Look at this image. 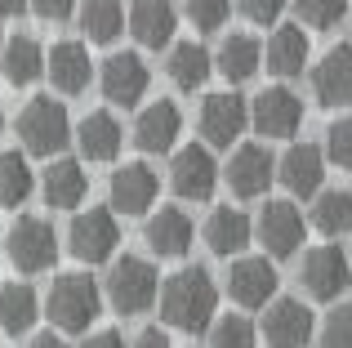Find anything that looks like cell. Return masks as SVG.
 <instances>
[{
  "label": "cell",
  "instance_id": "cell-5",
  "mask_svg": "<svg viewBox=\"0 0 352 348\" xmlns=\"http://www.w3.org/2000/svg\"><path fill=\"white\" fill-rule=\"evenodd\" d=\"M120 246V224H116V210L107 206H89L72 219V232H67V250L76 254L80 263H107Z\"/></svg>",
  "mask_w": 352,
  "mask_h": 348
},
{
  "label": "cell",
  "instance_id": "cell-8",
  "mask_svg": "<svg viewBox=\"0 0 352 348\" xmlns=\"http://www.w3.org/2000/svg\"><path fill=\"white\" fill-rule=\"evenodd\" d=\"M245 125H250V107L241 94H232V89L206 94V103H201V134H206L210 148H232L245 134Z\"/></svg>",
  "mask_w": 352,
  "mask_h": 348
},
{
  "label": "cell",
  "instance_id": "cell-13",
  "mask_svg": "<svg viewBox=\"0 0 352 348\" xmlns=\"http://www.w3.org/2000/svg\"><path fill=\"white\" fill-rule=\"evenodd\" d=\"M228 295L241 308H267L276 299V268L272 259H232L228 268Z\"/></svg>",
  "mask_w": 352,
  "mask_h": 348
},
{
  "label": "cell",
  "instance_id": "cell-39",
  "mask_svg": "<svg viewBox=\"0 0 352 348\" xmlns=\"http://www.w3.org/2000/svg\"><path fill=\"white\" fill-rule=\"evenodd\" d=\"M236 5H241V14H245L250 23L267 27V23H276V18H281L285 0H236Z\"/></svg>",
  "mask_w": 352,
  "mask_h": 348
},
{
  "label": "cell",
  "instance_id": "cell-26",
  "mask_svg": "<svg viewBox=\"0 0 352 348\" xmlns=\"http://www.w3.org/2000/svg\"><path fill=\"white\" fill-rule=\"evenodd\" d=\"M41 192H45V201H50L54 210H72V206H80V201H85L89 179H85V170H80V161H72V157H54V161H50V170H45Z\"/></svg>",
  "mask_w": 352,
  "mask_h": 348
},
{
  "label": "cell",
  "instance_id": "cell-30",
  "mask_svg": "<svg viewBox=\"0 0 352 348\" xmlns=\"http://www.w3.org/2000/svg\"><path fill=\"white\" fill-rule=\"evenodd\" d=\"M165 72H170V80L179 89H201L210 80V72H214V58H210V50H201L197 41H179V45H170Z\"/></svg>",
  "mask_w": 352,
  "mask_h": 348
},
{
  "label": "cell",
  "instance_id": "cell-24",
  "mask_svg": "<svg viewBox=\"0 0 352 348\" xmlns=\"http://www.w3.org/2000/svg\"><path fill=\"white\" fill-rule=\"evenodd\" d=\"M303 63H308V32H303V27H276L263 45V67L272 72V76L290 80V76L303 72Z\"/></svg>",
  "mask_w": 352,
  "mask_h": 348
},
{
  "label": "cell",
  "instance_id": "cell-47",
  "mask_svg": "<svg viewBox=\"0 0 352 348\" xmlns=\"http://www.w3.org/2000/svg\"><path fill=\"white\" fill-rule=\"evenodd\" d=\"M348 23H352V9H348Z\"/></svg>",
  "mask_w": 352,
  "mask_h": 348
},
{
  "label": "cell",
  "instance_id": "cell-3",
  "mask_svg": "<svg viewBox=\"0 0 352 348\" xmlns=\"http://www.w3.org/2000/svg\"><path fill=\"white\" fill-rule=\"evenodd\" d=\"M18 139L32 157H58L72 139V121L67 107L58 98H32V103L18 112Z\"/></svg>",
  "mask_w": 352,
  "mask_h": 348
},
{
  "label": "cell",
  "instance_id": "cell-27",
  "mask_svg": "<svg viewBox=\"0 0 352 348\" xmlns=\"http://www.w3.org/2000/svg\"><path fill=\"white\" fill-rule=\"evenodd\" d=\"M120 139H125V130H120V121L112 112H89L76 125V148L85 161H116Z\"/></svg>",
  "mask_w": 352,
  "mask_h": 348
},
{
  "label": "cell",
  "instance_id": "cell-17",
  "mask_svg": "<svg viewBox=\"0 0 352 348\" xmlns=\"http://www.w3.org/2000/svg\"><path fill=\"white\" fill-rule=\"evenodd\" d=\"M192 237H197V228H192L188 210L179 206H161L147 219V250L156 259H183L192 250Z\"/></svg>",
  "mask_w": 352,
  "mask_h": 348
},
{
  "label": "cell",
  "instance_id": "cell-23",
  "mask_svg": "<svg viewBox=\"0 0 352 348\" xmlns=\"http://www.w3.org/2000/svg\"><path fill=\"white\" fill-rule=\"evenodd\" d=\"M45 76L54 80L58 94H80V89L89 85V76H94V67H89V50L80 41H58L50 50V67H45Z\"/></svg>",
  "mask_w": 352,
  "mask_h": 348
},
{
  "label": "cell",
  "instance_id": "cell-25",
  "mask_svg": "<svg viewBox=\"0 0 352 348\" xmlns=\"http://www.w3.org/2000/svg\"><path fill=\"white\" fill-rule=\"evenodd\" d=\"M45 67H50V50H41V41H32V36H14L0 50V72H5V80L14 89L41 80Z\"/></svg>",
  "mask_w": 352,
  "mask_h": 348
},
{
  "label": "cell",
  "instance_id": "cell-41",
  "mask_svg": "<svg viewBox=\"0 0 352 348\" xmlns=\"http://www.w3.org/2000/svg\"><path fill=\"white\" fill-rule=\"evenodd\" d=\"M134 348H170V331H161V326H143L138 331Z\"/></svg>",
  "mask_w": 352,
  "mask_h": 348
},
{
  "label": "cell",
  "instance_id": "cell-2",
  "mask_svg": "<svg viewBox=\"0 0 352 348\" xmlns=\"http://www.w3.org/2000/svg\"><path fill=\"white\" fill-rule=\"evenodd\" d=\"M98 308H103V290H98L94 277H85V272H63V277H54L50 295H45V317H50L63 335L89 331Z\"/></svg>",
  "mask_w": 352,
  "mask_h": 348
},
{
  "label": "cell",
  "instance_id": "cell-4",
  "mask_svg": "<svg viewBox=\"0 0 352 348\" xmlns=\"http://www.w3.org/2000/svg\"><path fill=\"white\" fill-rule=\"evenodd\" d=\"M107 299H112L116 313H147V308L161 299V281H156V268L138 254H125V259L112 263L107 272Z\"/></svg>",
  "mask_w": 352,
  "mask_h": 348
},
{
  "label": "cell",
  "instance_id": "cell-22",
  "mask_svg": "<svg viewBox=\"0 0 352 348\" xmlns=\"http://www.w3.org/2000/svg\"><path fill=\"white\" fill-rule=\"evenodd\" d=\"M201 237H206V246L219 254V259H232V254H241L250 241H254V224H250L236 206H219L214 215L206 219Z\"/></svg>",
  "mask_w": 352,
  "mask_h": 348
},
{
  "label": "cell",
  "instance_id": "cell-18",
  "mask_svg": "<svg viewBox=\"0 0 352 348\" xmlns=\"http://www.w3.org/2000/svg\"><path fill=\"white\" fill-rule=\"evenodd\" d=\"M272 179H276V161L263 143H241L228 161V183H232L236 197H263Z\"/></svg>",
  "mask_w": 352,
  "mask_h": 348
},
{
  "label": "cell",
  "instance_id": "cell-32",
  "mask_svg": "<svg viewBox=\"0 0 352 348\" xmlns=\"http://www.w3.org/2000/svg\"><path fill=\"white\" fill-rule=\"evenodd\" d=\"M312 228L321 237H344L352 232V197L348 192H317V206H312Z\"/></svg>",
  "mask_w": 352,
  "mask_h": 348
},
{
  "label": "cell",
  "instance_id": "cell-28",
  "mask_svg": "<svg viewBox=\"0 0 352 348\" xmlns=\"http://www.w3.org/2000/svg\"><path fill=\"white\" fill-rule=\"evenodd\" d=\"M214 67L223 72L232 85H241V80H250L258 67H263V45H258L254 36H245V32L228 36V41L219 45V54H214Z\"/></svg>",
  "mask_w": 352,
  "mask_h": 348
},
{
  "label": "cell",
  "instance_id": "cell-43",
  "mask_svg": "<svg viewBox=\"0 0 352 348\" xmlns=\"http://www.w3.org/2000/svg\"><path fill=\"white\" fill-rule=\"evenodd\" d=\"M27 348H72V344L63 340V331H58V335L45 331V335H32V344H27Z\"/></svg>",
  "mask_w": 352,
  "mask_h": 348
},
{
  "label": "cell",
  "instance_id": "cell-16",
  "mask_svg": "<svg viewBox=\"0 0 352 348\" xmlns=\"http://www.w3.org/2000/svg\"><path fill=\"white\" fill-rule=\"evenodd\" d=\"M161 192V179L147 161H125L112 174V210L116 215H147V206Z\"/></svg>",
  "mask_w": 352,
  "mask_h": 348
},
{
  "label": "cell",
  "instance_id": "cell-34",
  "mask_svg": "<svg viewBox=\"0 0 352 348\" xmlns=\"http://www.w3.org/2000/svg\"><path fill=\"white\" fill-rule=\"evenodd\" d=\"M254 344H258V331L236 313L219 317V322L210 326V348H254Z\"/></svg>",
  "mask_w": 352,
  "mask_h": 348
},
{
  "label": "cell",
  "instance_id": "cell-35",
  "mask_svg": "<svg viewBox=\"0 0 352 348\" xmlns=\"http://www.w3.org/2000/svg\"><path fill=\"white\" fill-rule=\"evenodd\" d=\"M326 157L330 166L352 170V116H339V121L326 125Z\"/></svg>",
  "mask_w": 352,
  "mask_h": 348
},
{
  "label": "cell",
  "instance_id": "cell-19",
  "mask_svg": "<svg viewBox=\"0 0 352 348\" xmlns=\"http://www.w3.org/2000/svg\"><path fill=\"white\" fill-rule=\"evenodd\" d=\"M326 148H312V143H294L281 161H276V179L294 192V197H317L321 179H326Z\"/></svg>",
  "mask_w": 352,
  "mask_h": 348
},
{
  "label": "cell",
  "instance_id": "cell-9",
  "mask_svg": "<svg viewBox=\"0 0 352 348\" xmlns=\"http://www.w3.org/2000/svg\"><path fill=\"white\" fill-rule=\"evenodd\" d=\"M258 331H263L267 348H308V340H312V308L303 304V299L281 295V299L267 304Z\"/></svg>",
  "mask_w": 352,
  "mask_h": 348
},
{
  "label": "cell",
  "instance_id": "cell-44",
  "mask_svg": "<svg viewBox=\"0 0 352 348\" xmlns=\"http://www.w3.org/2000/svg\"><path fill=\"white\" fill-rule=\"evenodd\" d=\"M32 0H0V18H23V9Z\"/></svg>",
  "mask_w": 352,
  "mask_h": 348
},
{
  "label": "cell",
  "instance_id": "cell-10",
  "mask_svg": "<svg viewBox=\"0 0 352 348\" xmlns=\"http://www.w3.org/2000/svg\"><path fill=\"white\" fill-rule=\"evenodd\" d=\"M170 183L183 201H210L219 188V166L210 157V148L201 143H188V148L174 152V166H170Z\"/></svg>",
  "mask_w": 352,
  "mask_h": 348
},
{
  "label": "cell",
  "instance_id": "cell-33",
  "mask_svg": "<svg viewBox=\"0 0 352 348\" xmlns=\"http://www.w3.org/2000/svg\"><path fill=\"white\" fill-rule=\"evenodd\" d=\"M36 179L23 152H0V206H23L32 197Z\"/></svg>",
  "mask_w": 352,
  "mask_h": 348
},
{
  "label": "cell",
  "instance_id": "cell-7",
  "mask_svg": "<svg viewBox=\"0 0 352 348\" xmlns=\"http://www.w3.org/2000/svg\"><path fill=\"white\" fill-rule=\"evenodd\" d=\"M250 125L267 139H290L303 125V98L294 94L290 85H267L263 94H254V107H250Z\"/></svg>",
  "mask_w": 352,
  "mask_h": 348
},
{
  "label": "cell",
  "instance_id": "cell-31",
  "mask_svg": "<svg viewBox=\"0 0 352 348\" xmlns=\"http://www.w3.org/2000/svg\"><path fill=\"white\" fill-rule=\"evenodd\" d=\"M36 317H41V299L27 281H14V286L0 290V331L5 335H14V340L27 335L36 326Z\"/></svg>",
  "mask_w": 352,
  "mask_h": 348
},
{
  "label": "cell",
  "instance_id": "cell-40",
  "mask_svg": "<svg viewBox=\"0 0 352 348\" xmlns=\"http://www.w3.org/2000/svg\"><path fill=\"white\" fill-rule=\"evenodd\" d=\"M32 9L41 18H50V23H63V18L76 9V0H32Z\"/></svg>",
  "mask_w": 352,
  "mask_h": 348
},
{
  "label": "cell",
  "instance_id": "cell-46",
  "mask_svg": "<svg viewBox=\"0 0 352 348\" xmlns=\"http://www.w3.org/2000/svg\"><path fill=\"white\" fill-rule=\"evenodd\" d=\"M0 50H5V36H0Z\"/></svg>",
  "mask_w": 352,
  "mask_h": 348
},
{
  "label": "cell",
  "instance_id": "cell-11",
  "mask_svg": "<svg viewBox=\"0 0 352 348\" xmlns=\"http://www.w3.org/2000/svg\"><path fill=\"white\" fill-rule=\"evenodd\" d=\"M352 286V263L339 246H317L303 254V290L312 299H339Z\"/></svg>",
  "mask_w": 352,
  "mask_h": 348
},
{
  "label": "cell",
  "instance_id": "cell-1",
  "mask_svg": "<svg viewBox=\"0 0 352 348\" xmlns=\"http://www.w3.org/2000/svg\"><path fill=\"white\" fill-rule=\"evenodd\" d=\"M214 308H219V286L206 268H179L161 286V322L170 331L183 335L206 331V326H214Z\"/></svg>",
  "mask_w": 352,
  "mask_h": 348
},
{
  "label": "cell",
  "instance_id": "cell-37",
  "mask_svg": "<svg viewBox=\"0 0 352 348\" xmlns=\"http://www.w3.org/2000/svg\"><path fill=\"white\" fill-rule=\"evenodd\" d=\"M232 14V0H188V18L197 23V32H219Z\"/></svg>",
  "mask_w": 352,
  "mask_h": 348
},
{
  "label": "cell",
  "instance_id": "cell-38",
  "mask_svg": "<svg viewBox=\"0 0 352 348\" xmlns=\"http://www.w3.org/2000/svg\"><path fill=\"white\" fill-rule=\"evenodd\" d=\"M321 348H352V299L339 304L321 326Z\"/></svg>",
  "mask_w": 352,
  "mask_h": 348
},
{
  "label": "cell",
  "instance_id": "cell-42",
  "mask_svg": "<svg viewBox=\"0 0 352 348\" xmlns=\"http://www.w3.org/2000/svg\"><path fill=\"white\" fill-rule=\"evenodd\" d=\"M80 348H129V344L120 340V331H98V335H89Z\"/></svg>",
  "mask_w": 352,
  "mask_h": 348
},
{
  "label": "cell",
  "instance_id": "cell-20",
  "mask_svg": "<svg viewBox=\"0 0 352 348\" xmlns=\"http://www.w3.org/2000/svg\"><path fill=\"white\" fill-rule=\"evenodd\" d=\"M174 27H179V14L170 0H129V32L143 50L174 45Z\"/></svg>",
  "mask_w": 352,
  "mask_h": 348
},
{
  "label": "cell",
  "instance_id": "cell-12",
  "mask_svg": "<svg viewBox=\"0 0 352 348\" xmlns=\"http://www.w3.org/2000/svg\"><path fill=\"white\" fill-rule=\"evenodd\" d=\"M254 237L272 259H290V254L299 250V241H303V215L290 206V201H267L263 215H258V224H254Z\"/></svg>",
  "mask_w": 352,
  "mask_h": 348
},
{
  "label": "cell",
  "instance_id": "cell-45",
  "mask_svg": "<svg viewBox=\"0 0 352 348\" xmlns=\"http://www.w3.org/2000/svg\"><path fill=\"white\" fill-rule=\"evenodd\" d=\"M0 134H5V112H0Z\"/></svg>",
  "mask_w": 352,
  "mask_h": 348
},
{
  "label": "cell",
  "instance_id": "cell-14",
  "mask_svg": "<svg viewBox=\"0 0 352 348\" xmlns=\"http://www.w3.org/2000/svg\"><path fill=\"white\" fill-rule=\"evenodd\" d=\"M98 85H103L107 103L134 107L138 98L147 94V85H152V72H147V63L138 58V54H112V58L103 63V76H98Z\"/></svg>",
  "mask_w": 352,
  "mask_h": 348
},
{
  "label": "cell",
  "instance_id": "cell-29",
  "mask_svg": "<svg viewBox=\"0 0 352 348\" xmlns=\"http://www.w3.org/2000/svg\"><path fill=\"white\" fill-rule=\"evenodd\" d=\"M129 23V9L120 0H85L80 5V32L89 45H112Z\"/></svg>",
  "mask_w": 352,
  "mask_h": 348
},
{
  "label": "cell",
  "instance_id": "cell-36",
  "mask_svg": "<svg viewBox=\"0 0 352 348\" xmlns=\"http://www.w3.org/2000/svg\"><path fill=\"white\" fill-rule=\"evenodd\" d=\"M294 9L308 27H335L348 14V0H294Z\"/></svg>",
  "mask_w": 352,
  "mask_h": 348
},
{
  "label": "cell",
  "instance_id": "cell-6",
  "mask_svg": "<svg viewBox=\"0 0 352 348\" xmlns=\"http://www.w3.org/2000/svg\"><path fill=\"white\" fill-rule=\"evenodd\" d=\"M9 263H14L18 272H45L54 268V259H58V241H54V228L45 224L41 215H18L14 228H9Z\"/></svg>",
  "mask_w": 352,
  "mask_h": 348
},
{
  "label": "cell",
  "instance_id": "cell-15",
  "mask_svg": "<svg viewBox=\"0 0 352 348\" xmlns=\"http://www.w3.org/2000/svg\"><path fill=\"white\" fill-rule=\"evenodd\" d=\"M312 98L321 107H352V45H335L312 67Z\"/></svg>",
  "mask_w": 352,
  "mask_h": 348
},
{
  "label": "cell",
  "instance_id": "cell-21",
  "mask_svg": "<svg viewBox=\"0 0 352 348\" xmlns=\"http://www.w3.org/2000/svg\"><path fill=\"white\" fill-rule=\"evenodd\" d=\"M179 134H183V112H179V103H170V98L143 107L138 121H134V143L143 152H170L174 143H179Z\"/></svg>",
  "mask_w": 352,
  "mask_h": 348
}]
</instances>
